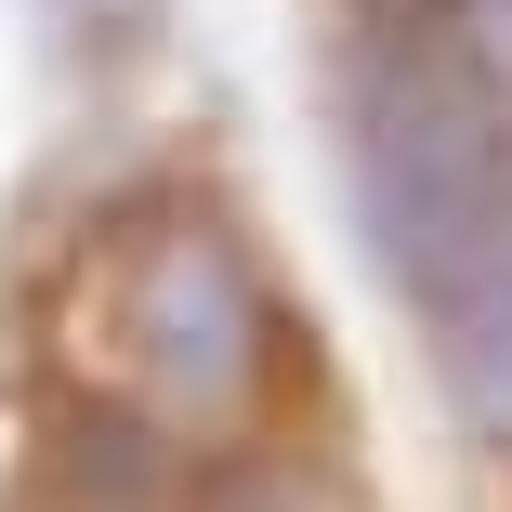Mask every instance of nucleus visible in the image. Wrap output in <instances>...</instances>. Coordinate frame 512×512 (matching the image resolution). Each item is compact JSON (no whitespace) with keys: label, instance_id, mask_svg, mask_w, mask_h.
I'll list each match as a JSON object with an SVG mask.
<instances>
[{"label":"nucleus","instance_id":"nucleus-1","mask_svg":"<svg viewBox=\"0 0 512 512\" xmlns=\"http://www.w3.org/2000/svg\"><path fill=\"white\" fill-rule=\"evenodd\" d=\"M106 355L171 434H237L289 381V316H276L263 263L237 250V224L171 211L106 263Z\"/></svg>","mask_w":512,"mask_h":512},{"label":"nucleus","instance_id":"nucleus-3","mask_svg":"<svg viewBox=\"0 0 512 512\" xmlns=\"http://www.w3.org/2000/svg\"><path fill=\"white\" fill-rule=\"evenodd\" d=\"M434 368H447V407H460V421L486 434V447H512V237L434 302Z\"/></svg>","mask_w":512,"mask_h":512},{"label":"nucleus","instance_id":"nucleus-2","mask_svg":"<svg viewBox=\"0 0 512 512\" xmlns=\"http://www.w3.org/2000/svg\"><path fill=\"white\" fill-rule=\"evenodd\" d=\"M355 184H368V224H381V263L447 302L499 237H512V197H499V119L486 92L447 79V66H394L355 119Z\"/></svg>","mask_w":512,"mask_h":512}]
</instances>
